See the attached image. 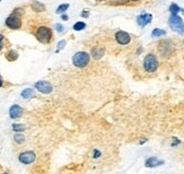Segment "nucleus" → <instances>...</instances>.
Here are the masks:
<instances>
[{"instance_id":"obj_1","label":"nucleus","mask_w":184,"mask_h":174,"mask_svg":"<svg viewBox=\"0 0 184 174\" xmlns=\"http://www.w3.org/2000/svg\"><path fill=\"white\" fill-rule=\"evenodd\" d=\"M23 9L18 8V9H15L14 13L9 16L7 19H6V25L11 28V30H17L19 27L22 26V21H20V15L19 13L23 14Z\"/></svg>"},{"instance_id":"obj_2","label":"nucleus","mask_w":184,"mask_h":174,"mask_svg":"<svg viewBox=\"0 0 184 174\" xmlns=\"http://www.w3.org/2000/svg\"><path fill=\"white\" fill-rule=\"evenodd\" d=\"M170 26L174 32L179 34H184V22L183 19L177 16V15H171V17L168 19Z\"/></svg>"},{"instance_id":"obj_3","label":"nucleus","mask_w":184,"mask_h":174,"mask_svg":"<svg viewBox=\"0 0 184 174\" xmlns=\"http://www.w3.org/2000/svg\"><path fill=\"white\" fill-rule=\"evenodd\" d=\"M89 54L87 52H77L72 57V62L78 68H84L89 63Z\"/></svg>"},{"instance_id":"obj_4","label":"nucleus","mask_w":184,"mask_h":174,"mask_svg":"<svg viewBox=\"0 0 184 174\" xmlns=\"http://www.w3.org/2000/svg\"><path fill=\"white\" fill-rule=\"evenodd\" d=\"M52 37V31L49 27L41 26L36 31V39L40 41L41 43H49Z\"/></svg>"},{"instance_id":"obj_5","label":"nucleus","mask_w":184,"mask_h":174,"mask_svg":"<svg viewBox=\"0 0 184 174\" xmlns=\"http://www.w3.org/2000/svg\"><path fill=\"white\" fill-rule=\"evenodd\" d=\"M144 68L148 72L156 71L158 68V60L156 58V55H154V54H147L145 57V60H144Z\"/></svg>"},{"instance_id":"obj_6","label":"nucleus","mask_w":184,"mask_h":174,"mask_svg":"<svg viewBox=\"0 0 184 174\" xmlns=\"http://www.w3.org/2000/svg\"><path fill=\"white\" fill-rule=\"evenodd\" d=\"M34 87H35L39 92H41V93H43V94L51 93L52 89H53L52 85L50 84L49 81H37V83H35Z\"/></svg>"},{"instance_id":"obj_7","label":"nucleus","mask_w":184,"mask_h":174,"mask_svg":"<svg viewBox=\"0 0 184 174\" xmlns=\"http://www.w3.org/2000/svg\"><path fill=\"white\" fill-rule=\"evenodd\" d=\"M18 160L23 164H31V163L35 161V154H34V152H31V150L24 152L18 156Z\"/></svg>"},{"instance_id":"obj_8","label":"nucleus","mask_w":184,"mask_h":174,"mask_svg":"<svg viewBox=\"0 0 184 174\" xmlns=\"http://www.w3.org/2000/svg\"><path fill=\"white\" fill-rule=\"evenodd\" d=\"M115 40H117V43L126 45L131 41V37H130V35L126 33V32L119 31V32H117V34H115Z\"/></svg>"},{"instance_id":"obj_9","label":"nucleus","mask_w":184,"mask_h":174,"mask_svg":"<svg viewBox=\"0 0 184 174\" xmlns=\"http://www.w3.org/2000/svg\"><path fill=\"white\" fill-rule=\"evenodd\" d=\"M163 164H164V161L158 160L157 157H149L145 162V166L148 167V169H154V167H157V166L163 165Z\"/></svg>"},{"instance_id":"obj_10","label":"nucleus","mask_w":184,"mask_h":174,"mask_svg":"<svg viewBox=\"0 0 184 174\" xmlns=\"http://www.w3.org/2000/svg\"><path fill=\"white\" fill-rule=\"evenodd\" d=\"M151 19H153L151 14H144V15H139L137 17V22H138V24H139L140 26L144 27L151 22Z\"/></svg>"},{"instance_id":"obj_11","label":"nucleus","mask_w":184,"mask_h":174,"mask_svg":"<svg viewBox=\"0 0 184 174\" xmlns=\"http://www.w3.org/2000/svg\"><path fill=\"white\" fill-rule=\"evenodd\" d=\"M22 114H23V109L19 105H17V104H15V105H13V106L9 109V115H10L11 119H17Z\"/></svg>"},{"instance_id":"obj_12","label":"nucleus","mask_w":184,"mask_h":174,"mask_svg":"<svg viewBox=\"0 0 184 174\" xmlns=\"http://www.w3.org/2000/svg\"><path fill=\"white\" fill-rule=\"evenodd\" d=\"M158 48H159V51H161V53L163 55H165V52H168V54L171 53V51L173 50L172 48L171 43H170V41H162L159 45H158Z\"/></svg>"},{"instance_id":"obj_13","label":"nucleus","mask_w":184,"mask_h":174,"mask_svg":"<svg viewBox=\"0 0 184 174\" xmlns=\"http://www.w3.org/2000/svg\"><path fill=\"white\" fill-rule=\"evenodd\" d=\"M32 9L36 13H42L45 10V6L40 1H33L32 2Z\"/></svg>"},{"instance_id":"obj_14","label":"nucleus","mask_w":184,"mask_h":174,"mask_svg":"<svg viewBox=\"0 0 184 174\" xmlns=\"http://www.w3.org/2000/svg\"><path fill=\"white\" fill-rule=\"evenodd\" d=\"M92 55L95 60H99L104 55V50L103 49H99V48H94L92 50Z\"/></svg>"},{"instance_id":"obj_15","label":"nucleus","mask_w":184,"mask_h":174,"mask_svg":"<svg viewBox=\"0 0 184 174\" xmlns=\"http://www.w3.org/2000/svg\"><path fill=\"white\" fill-rule=\"evenodd\" d=\"M34 96V90L32 88H26L22 92V97L23 98H30Z\"/></svg>"},{"instance_id":"obj_16","label":"nucleus","mask_w":184,"mask_h":174,"mask_svg":"<svg viewBox=\"0 0 184 174\" xmlns=\"http://www.w3.org/2000/svg\"><path fill=\"white\" fill-rule=\"evenodd\" d=\"M170 11H171L172 15H177V13H180V11H184V10H183V9H181L176 4H172L171 6H170Z\"/></svg>"},{"instance_id":"obj_17","label":"nucleus","mask_w":184,"mask_h":174,"mask_svg":"<svg viewBox=\"0 0 184 174\" xmlns=\"http://www.w3.org/2000/svg\"><path fill=\"white\" fill-rule=\"evenodd\" d=\"M14 140H15L17 144H22V143H24L25 137H24V134H22L20 132H16L15 136H14Z\"/></svg>"},{"instance_id":"obj_18","label":"nucleus","mask_w":184,"mask_h":174,"mask_svg":"<svg viewBox=\"0 0 184 174\" xmlns=\"http://www.w3.org/2000/svg\"><path fill=\"white\" fill-rule=\"evenodd\" d=\"M6 57H7V59H8L9 61H14V60H16V59H17L18 54H17V52H16V51H14V50H10V51L8 52V54H7Z\"/></svg>"},{"instance_id":"obj_19","label":"nucleus","mask_w":184,"mask_h":174,"mask_svg":"<svg viewBox=\"0 0 184 174\" xmlns=\"http://www.w3.org/2000/svg\"><path fill=\"white\" fill-rule=\"evenodd\" d=\"M166 34V32L164 31V30H161V28H155L153 31V37H157V36H163Z\"/></svg>"},{"instance_id":"obj_20","label":"nucleus","mask_w":184,"mask_h":174,"mask_svg":"<svg viewBox=\"0 0 184 174\" xmlns=\"http://www.w3.org/2000/svg\"><path fill=\"white\" fill-rule=\"evenodd\" d=\"M86 27V24L84 22H77L75 25H73V30L75 31H81Z\"/></svg>"},{"instance_id":"obj_21","label":"nucleus","mask_w":184,"mask_h":174,"mask_svg":"<svg viewBox=\"0 0 184 174\" xmlns=\"http://www.w3.org/2000/svg\"><path fill=\"white\" fill-rule=\"evenodd\" d=\"M24 129H25V127L23 125H18V123H14L13 125V130L15 132H22Z\"/></svg>"},{"instance_id":"obj_22","label":"nucleus","mask_w":184,"mask_h":174,"mask_svg":"<svg viewBox=\"0 0 184 174\" xmlns=\"http://www.w3.org/2000/svg\"><path fill=\"white\" fill-rule=\"evenodd\" d=\"M69 8V4H62V5H60L58 7V9H57V13L58 14H61L63 13V11H66L67 9Z\"/></svg>"},{"instance_id":"obj_23","label":"nucleus","mask_w":184,"mask_h":174,"mask_svg":"<svg viewBox=\"0 0 184 174\" xmlns=\"http://www.w3.org/2000/svg\"><path fill=\"white\" fill-rule=\"evenodd\" d=\"M64 46H66V41L61 40L60 42H59V44H58V48H57V52H59L60 50H62Z\"/></svg>"},{"instance_id":"obj_24","label":"nucleus","mask_w":184,"mask_h":174,"mask_svg":"<svg viewBox=\"0 0 184 174\" xmlns=\"http://www.w3.org/2000/svg\"><path fill=\"white\" fill-rule=\"evenodd\" d=\"M101 155H102V153L99 152L98 149H95V150H94V154H93V157H94L95 160H96V158L101 157Z\"/></svg>"},{"instance_id":"obj_25","label":"nucleus","mask_w":184,"mask_h":174,"mask_svg":"<svg viewBox=\"0 0 184 174\" xmlns=\"http://www.w3.org/2000/svg\"><path fill=\"white\" fill-rule=\"evenodd\" d=\"M55 27H57V31H58L59 33H61V32L63 31V26L62 25H60V24H57V26Z\"/></svg>"},{"instance_id":"obj_26","label":"nucleus","mask_w":184,"mask_h":174,"mask_svg":"<svg viewBox=\"0 0 184 174\" xmlns=\"http://www.w3.org/2000/svg\"><path fill=\"white\" fill-rule=\"evenodd\" d=\"M173 140H174V141L172 143V146H173V147H174V146H176V145H179V144L181 143L180 140H179V139H176V138H173Z\"/></svg>"},{"instance_id":"obj_27","label":"nucleus","mask_w":184,"mask_h":174,"mask_svg":"<svg viewBox=\"0 0 184 174\" xmlns=\"http://www.w3.org/2000/svg\"><path fill=\"white\" fill-rule=\"evenodd\" d=\"M81 16L83 17H88V11H83L81 13Z\"/></svg>"},{"instance_id":"obj_28","label":"nucleus","mask_w":184,"mask_h":174,"mask_svg":"<svg viewBox=\"0 0 184 174\" xmlns=\"http://www.w3.org/2000/svg\"><path fill=\"white\" fill-rule=\"evenodd\" d=\"M146 141H147V139H146V138H145V139H140L139 144H140V145H144V144L146 143Z\"/></svg>"},{"instance_id":"obj_29","label":"nucleus","mask_w":184,"mask_h":174,"mask_svg":"<svg viewBox=\"0 0 184 174\" xmlns=\"http://www.w3.org/2000/svg\"><path fill=\"white\" fill-rule=\"evenodd\" d=\"M68 18H69V17H68L67 15H62V19H63V21H68Z\"/></svg>"},{"instance_id":"obj_30","label":"nucleus","mask_w":184,"mask_h":174,"mask_svg":"<svg viewBox=\"0 0 184 174\" xmlns=\"http://www.w3.org/2000/svg\"><path fill=\"white\" fill-rule=\"evenodd\" d=\"M4 40V36L2 35H0V44H1V41Z\"/></svg>"},{"instance_id":"obj_31","label":"nucleus","mask_w":184,"mask_h":174,"mask_svg":"<svg viewBox=\"0 0 184 174\" xmlns=\"http://www.w3.org/2000/svg\"><path fill=\"white\" fill-rule=\"evenodd\" d=\"M2 86V81H1V78H0V87Z\"/></svg>"},{"instance_id":"obj_32","label":"nucleus","mask_w":184,"mask_h":174,"mask_svg":"<svg viewBox=\"0 0 184 174\" xmlns=\"http://www.w3.org/2000/svg\"><path fill=\"white\" fill-rule=\"evenodd\" d=\"M96 1H105V0H96Z\"/></svg>"},{"instance_id":"obj_33","label":"nucleus","mask_w":184,"mask_h":174,"mask_svg":"<svg viewBox=\"0 0 184 174\" xmlns=\"http://www.w3.org/2000/svg\"><path fill=\"white\" fill-rule=\"evenodd\" d=\"M1 48H2V45H1V44H0V50H1Z\"/></svg>"},{"instance_id":"obj_34","label":"nucleus","mask_w":184,"mask_h":174,"mask_svg":"<svg viewBox=\"0 0 184 174\" xmlns=\"http://www.w3.org/2000/svg\"><path fill=\"white\" fill-rule=\"evenodd\" d=\"M132 1H138V0H132Z\"/></svg>"},{"instance_id":"obj_35","label":"nucleus","mask_w":184,"mask_h":174,"mask_svg":"<svg viewBox=\"0 0 184 174\" xmlns=\"http://www.w3.org/2000/svg\"><path fill=\"white\" fill-rule=\"evenodd\" d=\"M4 174H8V173H4Z\"/></svg>"},{"instance_id":"obj_36","label":"nucleus","mask_w":184,"mask_h":174,"mask_svg":"<svg viewBox=\"0 0 184 174\" xmlns=\"http://www.w3.org/2000/svg\"><path fill=\"white\" fill-rule=\"evenodd\" d=\"M0 1H1V0H0Z\"/></svg>"}]
</instances>
